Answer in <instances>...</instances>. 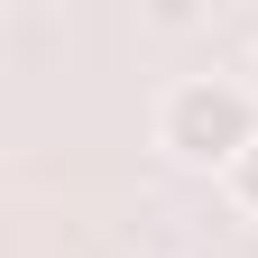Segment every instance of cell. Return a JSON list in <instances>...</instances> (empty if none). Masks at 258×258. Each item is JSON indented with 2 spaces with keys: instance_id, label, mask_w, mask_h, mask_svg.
I'll return each instance as SVG.
<instances>
[{
  "instance_id": "1",
  "label": "cell",
  "mask_w": 258,
  "mask_h": 258,
  "mask_svg": "<svg viewBox=\"0 0 258 258\" xmlns=\"http://www.w3.org/2000/svg\"><path fill=\"white\" fill-rule=\"evenodd\" d=\"M258 139V92L249 83H231V74H184V83H166V102H157V148H175V157H194V166H231V157Z\"/></svg>"
},
{
  "instance_id": "2",
  "label": "cell",
  "mask_w": 258,
  "mask_h": 258,
  "mask_svg": "<svg viewBox=\"0 0 258 258\" xmlns=\"http://www.w3.org/2000/svg\"><path fill=\"white\" fill-rule=\"evenodd\" d=\"M221 184H231V203H240V212L258 221V139H249V148L231 157V166H221Z\"/></svg>"
},
{
  "instance_id": "3",
  "label": "cell",
  "mask_w": 258,
  "mask_h": 258,
  "mask_svg": "<svg viewBox=\"0 0 258 258\" xmlns=\"http://www.w3.org/2000/svg\"><path fill=\"white\" fill-rule=\"evenodd\" d=\"M240 258H258V221H249V249H240Z\"/></svg>"
}]
</instances>
